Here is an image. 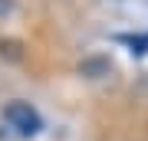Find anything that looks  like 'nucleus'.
<instances>
[{"label": "nucleus", "instance_id": "nucleus-1", "mask_svg": "<svg viewBox=\"0 0 148 141\" xmlns=\"http://www.w3.org/2000/svg\"><path fill=\"white\" fill-rule=\"evenodd\" d=\"M3 118H7V125H10L16 135H23V138H33L43 128V118L36 115V108H30L27 102H10L3 108Z\"/></svg>", "mask_w": 148, "mask_h": 141}, {"label": "nucleus", "instance_id": "nucleus-2", "mask_svg": "<svg viewBox=\"0 0 148 141\" xmlns=\"http://www.w3.org/2000/svg\"><path fill=\"white\" fill-rule=\"evenodd\" d=\"M122 40H125L128 46H148V36H138V40L135 36H122Z\"/></svg>", "mask_w": 148, "mask_h": 141}]
</instances>
